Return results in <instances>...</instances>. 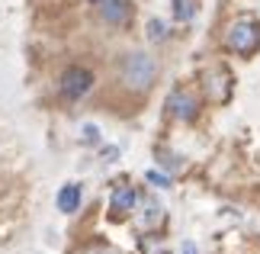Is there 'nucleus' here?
Wrapping results in <instances>:
<instances>
[{"label":"nucleus","mask_w":260,"mask_h":254,"mask_svg":"<svg viewBox=\"0 0 260 254\" xmlns=\"http://www.w3.org/2000/svg\"><path fill=\"white\" fill-rule=\"evenodd\" d=\"M135 206H138V193H135V187H128V184H119L113 190V196H109V216H113V219L132 216Z\"/></svg>","instance_id":"nucleus-8"},{"label":"nucleus","mask_w":260,"mask_h":254,"mask_svg":"<svg viewBox=\"0 0 260 254\" xmlns=\"http://www.w3.org/2000/svg\"><path fill=\"white\" fill-rule=\"evenodd\" d=\"M90 87H93V71L90 68H81V65H71L61 71V94L68 100H81L90 94Z\"/></svg>","instance_id":"nucleus-4"},{"label":"nucleus","mask_w":260,"mask_h":254,"mask_svg":"<svg viewBox=\"0 0 260 254\" xmlns=\"http://www.w3.org/2000/svg\"><path fill=\"white\" fill-rule=\"evenodd\" d=\"M58 209L68 212V216L81 209V187H77V184H64L61 193H58Z\"/></svg>","instance_id":"nucleus-9"},{"label":"nucleus","mask_w":260,"mask_h":254,"mask_svg":"<svg viewBox=\"0 0 260 254\" xmlns=\"http://www.w3.org/2000/svg\"><path fill=\"white\" fill-rule=\"evenodd\" d=\"M81 254H113L109 248H103V245H93V248H84Z\"/></svg>","instance_id":"nucleus-16"},{"label":"nucleus","mask_w":260,"mask_h":254,"mask_svg":"<svg viewBox=\"0 0 260 254\" xmlns=\"http://www.w3.org/2000/svg\"><path fill=\"white\" fill-rule=\"evenodd\" d=\"M119 80H122V87L132 90V94H145L157 80V62L148 52H128V55H122V62H119Z\"/></svg>","instance_id":"nucleus-1"},{"label":"nucleus","mask_w":260,"mask_h":254,"mask_svg":"<svg viewBox=\"0 0 260 254\" xmlns=\"http://www.w3.org/2000/svg\"><path fill=\"white\" fill-rule=\"evenodd\" d=\"M142 248H145L148 254H164V248H161V245H154V238H151V232H148V235L142 238Z\"/></svg>","instance_id":"nucleus-14"},{"label":"nucleus","mask_w":260,"mask_h":254,"mask_svg":"<svg viewBox=\"0 0 260 254\" xmlns=\"http://www.w3.org/2000/svg\"><path fill=\"white\" fill-rule=\"evenodd\" d=\"M167 109H171V116L180 119V123H193L199 116V97L186 87H177V90H171V97H167Z\"/></svg>","instance_id":"nucleus-5"},{"label":"nucleus","mask_w":260,"mask_h":254,"mask_svg":"<svg viewBox=\"0 0 260 254\" xmlns=\"http://www.w3.org/2000/svg\"><path fill=\"white\" fill-rule=\"evenodd\" d=\"M183 254H196V245H193V241H186V245H183Z\"/></svg>","instance_id":"nucleus-17"},{"label":"nucleus","mask_w":260,"mask_h":254,"mask_svg":"<svg viewBox=\"0 0 260 254\" xmlns=\"http://www.w3.org/2000/svg\"><path fill=\"white\" fill-rule=\"evenodd\" d=\"M90 4L96 7L100 19L109 26H125L132 19V4L128 0H90Z\"/></svg>","instance_id":"nucleus-7"},{"label":"nucleus","mask_w":260,"mask_h":254,"mask_svg":"<svg viewBox=\"0 0 260 254\" xmlns=\"http://www.w3.org/2000/svg\"><path fill=\"white\" fill-rule=\"evenodd\" d=\"M203 90H206L209 103H228V97H232V90H235L232 71L222 68V65H212L203 74Z\"/></svg>","instance_id":"nucleus-3"},{"label":"nucleus","mask_w":260,"mask_h":254,"mask_svg":"<svg viewBox=\"0 0 260 254\" xmlns=\"http://www.w3.org/2000/svg\"><path fill=\"white\" fill-rule=\"evenodd\" d=\"M148 184H154V187H171V177L157 174V171H148Z\"/></svg>","instance_id":"nucleus-13"},{"label":"nucleus","mask_w":260,"mask_h":254,"mask_svg":"<svg viewBox=\"0 0 260 254\" xmlns=\"http://www.w3.org/2000/svg\"><path fill=\"white\" fill-rule=\"evenodd\" d=\"M135 225L145 232H157L164 225V206L157 203L154 196H145V200H138V212H135Z\"/></svg>","instance_id":"nucleus-6"},{"label":"nucleus","mask_w":260,"mask_h":254,"mask_svg":"<svg viewBox=\"0 0 260 254\" xmlns=\"http://www.w3.org/2000/svg\"><path fill=\"white\" fill-rule=\"evenodd\" d=\"M193 16H196V0H174V19L189 23Z\"/></svg>","instance_id":"nucleus-10"},{"label":"nucleus","mask_w":260,"mask_h":254,"mask_svg":"<svg viewBox=\"0 0 260 254\" xmlns=\"http://www.w3.org/2000/svg\"><path fill=\"white\" fill-rule=\"evenodd\" d=\"M96 138H100L96 126H84V142H96Z\"/></svg>","instance_id":"nucleus-15"},{"label":"nucleus","mask_w":260,"mask_h":254,"mask_svg":"<svg viewBox=\"0 0 260 254\" xmlns=\"http://www.w3.org/2000/svg\"><path fill=\"white\" fill-rule=\"evenodd\" d=\"M157 158H161V164H164V167H171V171H180V158H177V155H167V151H157Z\"/></svg>","instance_id":"nucleus-12"},{"label":"nucleus","mask_w":260,"mask_h":254,"mask_svg":"<svg viewBox=\"0 0 260 254\" xmlns=\"http://www.w3.org/2000/svg\"><path fill=\"white\" fill-rule=\"evenodd\" d=\"M148 39H151V42H164V39H167V23L151 19V23H148Z\"/></svg>","instance_id":"nucleus-11"},{"label":"nucleus","mask_w":260,"mask_h":254,"mask_svg":"<svg viewBox=\"0 0 260 254\" xmlns=\"http://www.w3.org/2000/svg\"><path fill=\"white\" fill-rule=\"evenodd\" d=\"M225 45H228V52H235V55H254L257 48H260V23L251 16H241V19H235L232 26L225 29Z\"/></svg>","instance_id":"nucleus-2"}]
</instances>
